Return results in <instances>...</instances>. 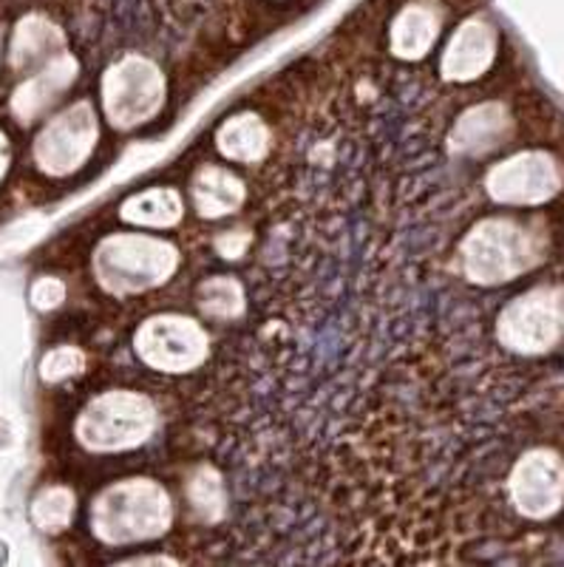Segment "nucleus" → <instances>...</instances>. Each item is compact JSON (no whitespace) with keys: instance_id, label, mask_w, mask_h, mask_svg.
Segmentation results:
<instances>
[{"instance_id":"f257e3e1","label":"nucleus","mask_w":564,"mask_h":567,"mask_svg":"<svg viewBox=\"0 0 564 567\" xmlns=\"http://www.w3.org/2000/svg\"><path fill=\"white\" fill-rule=\"evenodd\" d=\"M174 525V503L156 480L131 477L109 485L91 503V530L105 545L160 539Z\"/></svg>"},{"instance_id":"2eb2a0df","label":"nucleus","mask_w":564,"mask_h":567,"mask_svg":"<svg viewBox=\"0 0 564 567\" xmlns=\"http://www.w3.org/2000/svg\"><path fill=\"white\" fill-rule=\"evenodd\" d=\"M191 196L202 219H225V216H230V213H236L244 205L247 187L227 168L205 165L193 176Z\"/></svg>"},{"instance_id":"4be33fe9","label":"nucleus","mask_w":564,"mask_h":567,"mask_svg":"<svg viewBox=\"0 0 564 567\" xmlns=\"http://www.w3.org/2000/svg\"><path fill=\"white\" fill-rule=\"evenodd\" d=\"M85 369V354L80 352L78 347H58L43 358V367H40V374L43 381L60 383L65 378H74Z\"/></svg>"},{"instance_id":"1a4fd4ad","label":"nucleus","mask_w":564,"mask_h":567,"mask_svg":"<svg viewBox=\"0 0 564 567\" xmlns=\"http://www.w3.org/2000/svg\"><path fill=\"white\" fill-rule=\"evenodd\" d=\"M80 78V63L74 54H60L52 63H45L43 69H38L34 74H27V80L14 89L12 100H9V109H12L14 120L20 125H32L34 120L52 109L54 103L63 100L65 91L74 85V80Z\"/></svg>"},{"instance_id":"6ab92c4d","label":"nucleus","mask_w":564,"mask_h":567,"mask_svg":"<svg viewBox=\"0 0 564 567\" xmlns=\"http://www.w3.org/2000/svg\"><path fill=\"white\" fill-rule=\"evenodd\" d=\"M199 310L213 321H233L247 310V296L238 278L213 276L199 287Z\"/></svg>"},{"instance_id":"f8f14e48","label":"nucleus","mask_w":564,"mask_h":567,"mask_svg":"<svg viewBox=\"0 0 564 567\" xmlns=\"http://www.w3.org/2000/svg\"><path fill=\"white\" fill-rule=\"evenodd\" d=\"M496 58V34L494 29L469 20L462 23L449 40V49L440 58V78L445 83H474L482 78Z\"/></svg>"},{"instance_id":"ddd939ff","label":"nucleus","mask_w":564,"mask_h":567,"mask_svg":"<svg viewBox=\"0 0 564 567\" xmlns=\"http://www.w3.org/2000/svg\"><path fill=\"white\" fill-rule=\"evenodd\" d=\"M60 54H65V34L60 32V27H54L52 20L40 18V14H29L14 29L9 69L18 71V74H34Z\"/></svg>"},{"instance_id":"393cba45","label":"nucleus","mask_w":564,"mask_h":567,"mask_svg":"<svg viewBox=\"0 0 564 567\" xmlns=\"http://www.w3.org/2000/svg\"><path fill=\"white\" fill-rule=\"evenodd\" d=\"M9 168H12V142H9L7 131L0 128V182L7 179Z\"/></svg>"},{"instance_id":"9b49d317","label":"nucleus","mask_w":564,"mask_h":567,"mask_svg":"<svg viewBox=\"0 0 564 567\" xmlns=\"http://www.w3.org/2000/svg\"><path fill=\"white\" fill-rule=\"evenodd\" d=\"M564 494V474L556 460L531 454L516 463L511 474V496L525 516H545Z\"/></svg>"},{"instance_id":"423d86ee","label":"nucleus","mask_w":564,"mask_h":567,"mask_svg":"<svg viewBox=\"0 0 564 567\" xmlns=\"http://www.w3.org/2000/svg\"><path fill=\"white\" fill-rule=\"evenodd\" d=\"M96 140H100V123L94 105L89 100H78L40 128L32 142V159L40 174L63 179L83 168L94 154Z\"/></svg>"},{"instance_id":"aec40b11","label":"nucleus","mask_w":564,"mask_h":567,"mask_svg":"<svg viewBox=\"0 0 564 567\" xmlns=\"http://www.w3.org/2000/svg\"><path fill=\"white\" fill-rule=\"evenodd\" d=\"M187 499L205 523L222 519L227 511V488L222 474L213 465H199L187 480Z\"/></svg>"},{"instance_id":"4468645a","label":"nucleus","mask_w":564,"mask_h":567,"mask_svg":"<svg viewBox=\"0 0 564 567\" xmlns=\"http://www.w3.org/2000/svg\"><path fill=\"white\" fill-rule=\"evenodd\" d=\"M502 123L505 111L500 103L471 105L457 116L454 128L449 134V145L457 156H482L502 145Z\"/></svg>"},{"instance_id":"f03ea898","label":"nucleus","mask_w":564,"mask_h":567,"mask_svg":"<svg viewBox=\"0 0 564 567\" xmlns=\"http://www.w3.org/2000/svg\"><path fill=\"white\" fill-rule=\"evenodd\" d=\"M176 267H180V250L171 241L142 233L105 236L91 258L96 284L116 298L156 290L171 281Z\"/></svg>"},{"instance_id":"a211bd4d","label":"nucleus","mask_w":564,"mask_h":567,"mask_svg":"<svg viewBox=\"0 0 564 567\" xmlns=\"http://www.w3.org/2000/svg\"><path fill=\"white\" fill-rule=\"evenodd\" d=\"M185 202L174 187H148L129 196L120 207V219L136 227H174L180 225Z\"/></svg>"},{"instance_id":"5701e85b","label":"nucleus","mask_w":564,"mask_h":567,"mask_svg":"<svg viewBox=\"0 0 564 567\" xmlns=\"http://www.w3.org/2000/svg\"><path fill=\"white\" fill-rule=\"evenodd\" d=\"M65 298V287L58 278H40L32 287V301L40 310H54L60 301Z\"/></svg>"},{"instance_id":"6e6552de","label":"nucleus","mask_w":564,"mask_h":567,"mask_svg":"<svg viewBox=\"0 0 564 567\" xmlns=\"http://www.w3.org/2000/svg\"><path fill=\"white\" fill-rule=\"evenodd\" d=\"M558 321L551 310L547 298L520 296L502 307L500 321H496V341L507 352L533 354L547 349V343L556 341Z\"/></svg>"},{"instance_id":"39448f33","label":"nucleus","mask_w":564,"mask_h":567,"mask_svg":"<svg viewBox=\"0 0 564 567\" xmlns=\"http://www.w3.org/2000/svg\"><path fill=\"white\" fill-rule=\"evenodd\" d=\"M165 74L154 60L125 54L103 74V109L109 123L120 131L148 123L165 105Z\"/></svg>"},{"instance_id":"7ed1b4c3","label":"nucleus","mask_w":564,"mask_h":567,"mask_svg":"<svg viewBox=\"0 0 564 567\" xmlns=\"http://www.w3.org/2000/svg\"><path fill=\"white\" fill-rule=\"evenodd\" d=\"M156 406L145 394L111 389L85 403L74 423V437L94 454L131 452L154 434Z\"/></svg>"},{"instance_id":"f3484780","label":"nucleus","mask_w":564,"mask_h":567,"mask_svg":"<svg viewBox=\"0 0 564 567\" xmlns=\"http://www.w3.org/2000/svg\"><path fill=\"white\" fill-rule=\"evenodd\" d=\"M440 38V20L425 7H406L389 29V49L398 60H423Z\"/></svg>"},{"instance_id":"b1692460","label":"nucleus","mask_w":564,"mask_h":567,"mask_svg":"<svg viewBox=\"0 0 564 567\" xmlns=\"http://www.w3.org/2000/svg\"><path fill=\"white\" fill-rule=\"evenodd\" d=\"M253 241V236L247 230H230L225 233V236H218L216 239V250L222 252L225 258H238L244 250H247V245Z\"/></svg>"},{"instance_id":"dca6fc26","label":"nucleus","mask_w":564,"mask_h":567,"mask_svg":"<svg viewBox=\"0 0 564 567\" xmlns=\"http://www.w3.org/2000/svg\"><path fill=\"white\" fill-rule=\"evenodd\" d=\"M216 148L225 159L253 165V162L267 159L269 148H273V134L262 116L253 111H242L218 125Z\"/></svg>"},{"instance_id":"0eeeda50","label":"nucleus","mask_w":564,"mask_h":567,"mask_svg":"<svg viewBox=\"0 0 564 567\" xmlns=\"http://www.w3.org/2000/svg\"><path fill=\"white\" fill-rule=\"evenodd\" d=\"M134 349L145 367L165 374H185L207 361L211 338L193 318L154 316L136 329Z\"/></svg>"},{"instance_id":"9d476101","label":"nucleus","mask_w":564,"mask_h":567,"mask_svg":"<svg viewBox=\"0 0 564 567\" xmlns=\"http://www.w3.org/2000/svg\"><path fill=\"white\" fill-rule=\"evenodd\" d=\"M551 165L542 154H520L488 171L485 190L500 205H533L551 194Z\"/></svg>"},{"instance_id":"412c9836","label":"nucleus","mask_w":564,"mask_h":567,"mask_svg":"<svg viewBox=\"0 0 564 567\" xmlns=\"http://www.w3.org/2000/svg\"><path fill=\"white\" fill-rule=\"evenodd\" d=\"M74 511H78L74 491L65 488V485H49V488H43L34 496L32 519L45 534H60V530H65L71 525Z\"/></svg>"},{"instance_id":"20e7f679","label":"nucleus","mask_w":564,"mask_h":567,"mask_svg":"<svg viewBox=\"0 0 564 567\" xmlns=\"http://www.w3.org/2000/svg\"><path fill=\"white\" fill-rule=\"evenodd\" d=\"M457 267L476 287H496L527 267V241L520 225L482 219L457 245Z\"/></svg>"}]
</instances>
